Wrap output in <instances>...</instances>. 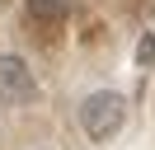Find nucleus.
<instances>
[{"label": "nucleus", "mask_w": 155, "mask_h": 150, "mask_svg": "<svg viewBox=\"0 0 155 150\" xmlns=\"http://www.w3.org/2000/svg\"><path fill=\"white\" fill-rule=\"evenodd\" d=\"M122 122H127V99L117 89H94L80 99V131L89 141H99V145L113 141L122 131Z\"/></svg>", "instance_id": "nucleus-1"}, {"label": "nucleus", "mask_w": 155, "mask_h": 150, "mask_svg": "<svg viewBox=\"0 0 155 150\" xmlns=\"http://www.w3.org/2000/svg\"><path fill=\"white\" fill-rule=\"evenodd\" d=\"M38 99V75L28 70L19 52H0V103L5 108H28Z\"/></svg>", "instance_id": "nucleus-2"}, {"label": "nucleus", "mask_w": 155, "mask_h": 150, "mask_svg": "<svg viewBox=\"0 0 155 150\" xmlns=\"http://www.w3.org/2000/svg\"><path fill=\"white\" fill-rule=\"evenodd\" d=\"M66 0H28V14L33 19H42V24H61V19H66Z\"/></svg>", "instance_id": "nucleus-3"}, {"label": "nucleus", "mask_w": 155, "mask_h": 150, "mask_svg": "<svg viewBox=\"0 0 155 150\" xmlns=\"http://www.w3.org/2000/svg\"><path fill=\"white\" fill-rule=\"evenodd\" d=\"M136 61H141V66H155V38H141V42H136Z\"/></svg>", "instance_id": "nucleus-4"}]
</instances>
